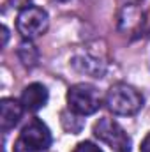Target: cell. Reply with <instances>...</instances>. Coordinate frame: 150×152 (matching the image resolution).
Wrapping results in <instances>:
<instances>
[{
	"label": "cell",
	"mask_w": 150,
	"mask_h": 152,
	"mask_svg": "<svg viewBox=\"0 0 150 152\" xmlns=\"http://www.w3.org/2000/svg\"><path fill=\"white\" fill-rule=\"evenodd\" d=\"M103 104L101 94L94 85L88 83H76L67 90V106L73 113L79 117L94 115L99 112Z\"/></svg>",
	"instance_id": "7a4b0ae2"
},
{
	"label": "cell",
	"mask_w": 150,
	"mask_h": 152,
	"mask_svg": "<svg viewBox=\"0 0 150 152\" xmlns=\"http://www.w3.org/2000/svg\"><path fill=\"white\" fill-rule=\"evenodd\" d=\"M48 99H50V94H48V88L42 83L27 85L21 92V97H20L23 108L28 110V112H39L41 108H44L48 104Z\"/></svg>",
	"instance_id": "8992f818"
},
{
	"label": "cell",
	"mask_w": 150,
	"mask_h": 152,
	"mask_svg": "<svg viewBox=\"0 0 150 152\" xmlns=\"http://www.w3.org/2000/svg\"><path fill=\"white\" fill-rule=\"evenodd\" d=\"M94 134L103 143H106L115 152H131L133 142L131 136L125 133V129L113 118H99L94 124Z\"/></svg>",
	"instance_id": "5b68a950"
},
{
	"label": "cell",
	"mask_w": 150,
	"mask_h": 152,
	"mask_svg": "<svg viewBox=\"0 0 150 152\" xmlns=\"http://www.w3.org/2000/svg\"><path fill=\"white\" fill-rule=\"evenodd\" d=\"M2 37H4L2 46H5V44H7V39H9V30H7V27H2Z\"/></svg>",
	"instance_id": "8fae6325"
},
{
	"label": "cell",
	"mask_w": 150,
	"mask_h": 152,
	"mask_svg": "<svg viewBox=\"0 0 150 152\" xmlns=\"http://www.w3.org/2000/svg\"><path fill=\"white\" fill-rule=\"evenodd\" d=\"M53 136L50 127L39 120L32 118L20 133V138L16 142V152H44L51 147Z\"/></svg>",
	"instance_id": "3957f363"
},
{
	"label": "cell",
	"mask_w": 150,
	"mask_h": 152,
	"mask_svg": "<svg viewBox=\"0 0 150 152\" xmlns=\"http://www.w3.org/2000/svg\"><path fill=\"white\" fill-rule=\"evenodd\" d=\"M76 67L87 75H92L94 78H99L103 75V69H101V62L95 60V58H90V57H81V58H74L73 60Z\"/></svg>",
	"instance_id": "ba28073f"
},
{
	"label": "cell",
	"mask_w": 150,
	"mask_h": 152,
	"mask_svg": "<svg viewBox=\"0 0 150 152\" xmlns=\"http://www.w3.org/2000/svg\"><path fill=\"white\" fill-rule=\"evenodd\" d=\"M50 27V16L44 9L37 5H25L16 16V28L23 39H32L42 36Z\"/></svg>",
	"instance_id": "277c9868"
},
{
	"label": "cell",
	"mask_w": 150,
	"mask_h": 152,
	"mask_svg": "<svg viewBox=\"0 0 150 152\" xmlns=\"http://www.w3.org/2000/svg\"><path fill=\"white\" fill-rule=\"evenodd\" d=\"M23 112H25V108H23L21 101L4 97L0 101V126H2V131H9L14 126H18V122L23 117Z\"/></svg>",
	"instance_id": "52a82bcc"
},
{
	"label": "cell",
	"mask_w": 150,
	"mask_h": 152,
	"mask_svg": "<svg viewBox=\"0 0 150 152\" xmlns=\"http://www.w3.org/2000/svg\"><path fill=\"white\" fill-rule=\"evenodd\" d=\"M74 152H103V149L99 145L92 143V142H81V143L76 145Z\"/></svg>",
	"instance_id": "9c48e42d"
},
{
	"label": "cell",
	"mask_w": 150,
	"mask_h": 152,
	"mask_svg": "<svg viewBox=\"0 0 150 152\" xmlns=\"http://www.w3.org/2000/svg\"><path fill=\"white\" fill-rule=\"evenodd\" d=\"M60 2H64V0H60Z\"/></svg>",
	"instance_id": "7c38bea8"
},
{
	"label": "cell",
	"mask_w": 150,
	"mask_h": 152,
	"mask_svg": "<svg viewBox=\"0 0 150 152\" xmlns=\"http://www.w3.org/2000/svg\"><path fill=\"white\" fill-rule=\"evenodd\" d=\"M140 152H150V133L143 138V142L140 145Z\"/></svg>",
	"instance_id": "30bf717a"
},
{
	"label": "cell",
	"mask_w": 150,
	"mask_h": 152,
	"mask_svg": "<svg viewBox=\"0 0 150 152\" xmlns=\"http://www.w3.org/2000/svg\"><path fill=\"white\" fill-rule=\"evenodd\" d=\"M104 103L111 113L131 117L143 108V96L127 83H115L106 92Z\"/></svg>",
	"instance_id": "6da1fadb"
}]
</instances>
